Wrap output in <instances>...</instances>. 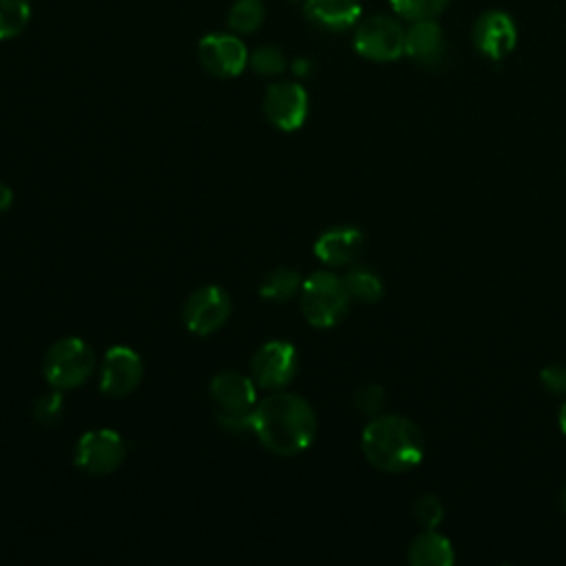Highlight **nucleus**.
Instances as JSON below:
<instances>
[{
	"instance_id": "4468645a",
	"label": "nucleus",
	"mask_w": 566,
	"mask_h": 566,
	"mask_svg": "<svg viewBox=\"0 0 566 566\" xmlns=\"http://www.w3.org/2000/svg\"><path fill=\"white\" fill-rule=\"evenodd\" d=\"M365 245V237L358 228L354 226H336L325 230L316 243H314V254L318 261L332 268H343L352 265Z\"/></svg>"
},
{
	"instance_id": "423d86ee",
	"label": "nucleus",
	"mask_w": 566,
	"mask_h": 566,
	"mask_svg": "<svg viewBox=\"0 0 566 566\" xmlns=\"http://www.w3.org/2000/svg\"><path fill=\"white\" fill-rule=\"evenodd\" d=\"M354 49L371 62H391L405 53V29L391 15H369L358 22Z\"/></svg>"
},
{
	"instance_id": "39448f33",
	"label": "nucleus",
	"mask_w": 566,
	"mask_h": 566,
	"mask_svg": "<svg viewBox=\"0 0 566 566\" xmlns=\"http://www.w3.org/2000/svg\"><path fill=\"white\" fill-rule=\"evenodd\" d=\"M95 363L93 347L84 338L66 336L46 349L42 371L53 389L69 391L88 382L95 371Z\"/></svg>"
},
{
	"instance_id": "a211bd4d",
	"label": "nucleus",
	"mask_w": 566,
	"mask_h": 566,
	"mask_svg": "<svg viewBox=\"0 0 566 566\" xmlns=\"http://www.w3.org/2000/svg\"><path fill=\"white\" fill-rule=\"evenodd\" d=\"M303 279L296 270L292 268H274L270 270L261 285H259V294L265 301H274V303H285L290 298H294L301 292Z\"/></svg>"
},
{
	"instance_id": "dca6fc26",
	"label": "nucleus",
	"mask_w": 566,
	"mask_h": 566,
	"mask_svg": "<svg viewBox=\"0 0 566 566\" xmlns=\"http://www.w3.org/2000/svg\"><path fill=\"white\" fill-rule=\"evenodd\" d=\"M305 15L321 29L345 31L360 20L358 0H307Z\"/></svg>"
},
{
	"instance_id": "9b49d317",
	"label": "nucleus",
	"mask_w": 566,
	"mask_h": 566,
	"mask_svg": "<svg viewBox=\"0 0 566 566\" xmlns=\"http://www.w3.org/2000/svg\"><path fill=\"white\" fill-rule=\"evenodd\" d=\"M307 93L298 82H274L263 97V113L272 126L292 133L298 130L307 117Z\"/></svg>"
},
{
	"instance_id": "20e7f679",
	"label": "nucleus",
	"mask_w": 566,
	"mask_h": 566,
	"mask_svg": "<svg viewBox=\"0 0 566 566\" xmlns=\"http://www.w3.org/2000/svg\"><path fill=\"white\" fill-rule=\"evenodd\" d=\"M301 312L305 321L314 327H334L338 325L352 303V296L345 287L343 276L318 270L303 279L301 285Z\"/></svg>"
},
{
	"instance_id": "b1692460",
	"label": "nucleus",
	"mask_w": 566,
	"mask_h": 566,
	"mask_svg": "<svg viewBox=\"0 0 566 566\" xmlns=\"http://www.w3.org/2000/svg\"><path fill=\"white\" fill-rule=\"evenodd\" d=\"M64 413V398L60 389H53L42 394L33 405V416L40 424H55Z\"/></svg>"
},
{
	"instance_id": "f3484780",
	"label": "nucleus",
	"mask_w": 566,
	"mask_h": 566,
	"mask_svg": "<svg viewBox=\"0 0 566 566\" xmlns=\"http://www.w3.org/2000/svg\"><path fill=\"white\" fill-rule=\"evenodd\" d=\"M407 559L413 566H451L453 546L444 535L436 533L433 528H427L411 539L407 548Z\"/></svg>"
},
{
	"instance_id": "a878e982",
	"label": "nucleus",
	"mask_w": 566,
	"mask_h": 566,
	"mask_svg": "<svg viewBox=\"0 0 566 566\" xmlns=\"http://www.w3.org/2000/svg\"><path fill=\"white\" fill-rule=\"evenodd\" d=\"M385 400H387L385 389H382L380 385H376V382H367V385L358 387L356 394H354V405H356V409H358L360 413L371 416V418L382 411Z\"/></svg>"
},
{
	"instance_id": "6e6552de",
	"label": "nucleus",
	"mask_w": 566,
	"mask_h": 566,
	"mask_svg": "<svg viewBox=\"0 0 566 566\" xmlns=\"http://www.w3.org/2000/svg\"><path fill=\"white\" fill-rule=\"evenodd\" d=\"M298 369L296 347L287 340H268L263 343L252 360H250V376L256 387L265 391L285 389Z\"/></svg>"
},
{
	"instance_id": "bb28decb",
	"label": "nucleus",
	"mask_w": 566,
	"mask_h": 566,
	"mask_svg": "<svg viewBox=\"0 0 566 566\" xmlns=\"http://www.w3.org/2000/svg\"><path fill=\"white\" fill-rule=\"evenodd\" d=\"M539 382L542 387L553 394V396H566V367L564 365H546L539 371Z\"/></svg>"
},
{
	"instance_id": "7c9ffc66",
	"label": "nucleus",
	"mask_w": 566,
	"mask_h": 566,
	"mask_svg": "<svg viewBox=\"0 0 566 566\" xmlns=\"http://www.w3.org/2000/svg\"><path fill=\"white\" fill-rule=\"evenodd\" d=\"M559 504H562V509L566 511V484H564V489H562V493H559Z\"/></svg>"
},
{
	"instance_id": "f03ea898",
	"label": "nucleus",
	"mask_w": 566,
	"mask_h": 566,
	"mask_svg": "<svg viewBox=\"0 0 566 566\" xmlns=\"http://www.w3.org/2000/svg\"><path fill=\"white\" fill-rule=\"evenodd\" d=\"M360 449L369 464L387 473L413 469L424 455V438L420 429L405 416L378 413L360 436Z\"/></svg>"
},
{
	"instance_id": "6ab92c4d",
	"label": "nucleus",
	"mask_w": 566,
	"mask_h": 566,
	"mask_svg": "<svg viewBox=\"0 0 566 566\" xmlns=\"http://www.w3.org/2000/svg\"><path fill=\"white\" fill-rule=\"evenodd\" d=\"M343 281H345V287H347L349 296L360 301V303H376L382 296V281L367 265H352L345 272Z\"/></svg>"
},
{
	"instance_id": "9d476101",
	"label": "nucleus",
	"mask_w": 566,
	"mask_h": 566,
	"mask_svg": "<svg viewBox=\"0 0 566 566\" xmlns=\"http://www.w3.org/2000/svg\"><path fill=\"white\" fill-rule=\"evenodd\" d=\"M144 376V363L139 354L126 345L111 347L99 363V389L111 398H124L133 394Z\"/></svg>"
},
{
	"instance_id": "2f4dec72",
	"label": "nucleus",
	"mask_w": 566,
	"mask_h": 566,
	"mask_svg": "<svg viewBox=\"0 0 566 566\" xmlns=\"http://www.w3.org/2000/svg\"><path fill=\"white\" fill-rule=\"evenodd\" d=\"M294 2H303V4H305V2H307V0H294Z\"/></svg>"
},
{
	"instance_id": "1a4fd4ad",
	"label": "nucleus",
	"mask_w": 566,
	"mask_h": 566,
	"mask_svg": "<svg viewBox=\"0 0 566 566\" xmlns=\"http://www.w3.org/2000/svg\"><path fill=\"white\" fill-rule=\"evenodd\" d=\"M232 314V298L219 285L197 287L184 303V323L197 336H208L226 325Z\"/></svg>"
},
{
	"instance_id": "cd10ccee",
	"label": "nucleus",
	"mask_w": 566,
	"mask_h": 566,
	"mask_svg": "<svg viewBox=\"0 0 566 566\" xmlns=\"http://www.w3.org/2000/svg\"><path fill=\"white\" fill-rule=\"evenodd\" d=\"M13 203V190L0 181V212H7Z\"/></svg>"
},
{
	"instance_id": "c85d7f7f",
	"label": "nucleus",
	"mask_w": 566,
	"mask_h": 566,
	"mask_svg": "<svg viewBox=\"0 0 566 566\" xmlns=\"http://www.w3.org/2000/svg\"><path fill=\"white\" fill-rule=\"evenodd\" d=\"M307 66H310L307 60H296V62L292 64V69H294L296 75H305V73H307Z\"/></svg>"
},
{
	"instance_id": "aec40b11",
	"label": "nucleus",
	"mask_w": 566,
	"mask_h": 566,
	"mask_svg": "<svg viewBox=\"0 0 566 566\" xmlns=\"http://www.w3.org/2000/svg\"><path fill=\"white\" fill-rule=\"evenodd\" d=\"M31 20L29 0H0V40L20 35Z\"/></svg>"
},
{
	"instance_id": "7ed1b4c3",
	"label": "nucleus",
	"mask_w": 566,
	"mask_h": 566,
	"mask_svg": "<svg viewBox=\"0 0 566 566\" xmlns=\"http://www.w3.org/2000/svg\"><path fill=\"white\" fill-rule=\"evenodd\" d=\"M210 398L217 409V420L228 431L252 429L256 398V382L241 371H219L210 382Z\"/></svg>"
},
{
	"instance_id": "c756f323",
	"label": "nucleus",
	"mask_w": 566,
	"mask_h": 566,
	"mask_svg": "<svg viewBox=\"0 0 566 566\" xmlns=\"http://www.w3.org/2000/svg\"><path fill=\"white\" fill-rule=\"evenodd\" d=\"M559 429L566 433V400L559 407Z\"/></svg>"
},
{
	"instance_id": "5701e85b",
	"label": "nucleus",
	"mask_w": 566,
	"mask_h": 566,
	"mask_svg": "<svg viewBox=\"0 0 566 566\" xmlns=\"http://www.w3.org/2000/svg\"><path fill=\"white\" fill-rule=\"evenodd\" d=\"M389 4L400 18L416 22V20H433L440 11H444L449 0H389Z\"/></svg>"
},
{
	"instance_id": "4be33fe9",
	"label": "nucleus",
	"mask_w": 566,
	"mask_h": 566,
	"mask_svg": "<svg viewBox=\"0 0 566 566\" xmlns=\"http://www.w3.org/2000/svg\"><path fill=\"white\" fill-rule=\"evenodd\" d=\"M248 66L259 73V75H265V77H274V75H281L287 66V60L283 55L281 49L272 46V44H263L259 49H254L248 57Z\"/></svg>"
},
{
	"instance_id": "f257e3e1",
	"label": "nucleus",
	"mask_w": 566,
	"mask_h": 566,
	"mask_svg": "<svg viewBox=\"0 0 566 566\" xmlns=\"http://www.w3.org/2000/svg\"><path fill=\"white\" fill-rule=\"evenodd\" d=\"M252 431L274 455H296L316 436V413L312 405L292 391H270L254 407Z\"/></svg>"
},
{
	"instance_id": "393cba45",
	"label": "nucleus",
	"mask_w": 566,
	"mask_h": 566,
	"mask_svg": "<svg viewBox=\"0 0 566 566\" xmlns=\"http://www.w3.org/2000/svg\"><path fill=\"white\" fill-rule=\"evenodd\" d=\"M411 513H413L416 522L422 528H436L442 522V517H444V506H442V502L436 495L427 493V495L416 497V502L411 506Z\"/></svg>"
},
{
	"instance_id": "f8f14e48",
	"label": "nucleus",
	"mask_w": 566,
	"mask_h": 566,
	"mask_svg": "<svg viewBox=\"0 0 566 566\" xmlns=\"http://www.w3.org/2000/svg\"><path fill=\"white\" fill-rule=\"evenodd\" d=\"M201 66L214 77H237L248 66V49L234 33H208L199 40Z\"/></svg>"
},
{
	"instance_id": "412c9836",
	"label": "nucleus",
	"mask_w": 566,
	"mask_h": 566,
	"mask_svg": "<svg viewBox=\"0 0 566 566\" xmlns=\"http://www.w3.org/2000/svg\"><path fill=\"white\" fill-rule=\"evenodd\" d=\"M265 18L261 0H237L228 13V27L234 33H254Z\"/></svg>"
},
{
	"instance_id": "ddd939ff",
	"label": "nucleus",
	"mask_w": 566,
	"mask_h": 566,
	"mask_svg": "<svg viewBox=\"0 0 566 566\" xmlns=\"http://www.w3.org/2000/svg\"><path fill=\"white\" fill-rule=\"evenodd\" d=\"M471 38L475 49L489 57V60H502L506 57L515 42H517V29L515 22L511 20V15H506L504 11L491 9L484 11L471 29Z\"/></svg>"
},
{
	"instance_id": "0eeeda50",
	"label": "nucleus",
	"mask_w": 566,
	"mask_h": 566,
	"mask_svg": "<svg viewBox=\"0 0 566 566\" xmlns=\"http://www.w3.org/2000/svg\"><path fill=\"white\" fill-rule=\"evenodd\" d=\"M126 458V442L113 429H91L75 444V467L88 475H108Z\"/></svg>"
},
{
	"instance_id": "2eb2a0df",
	"label": "nucleus",
	"mask_w": 566,
	"mask_h": 566,
	"mask_svg": "<svg viewBox=\"0 0 566 566\" xmlns=\"http://www.w3.org/2000/svg\"><path fill=\"white\" fill-rule=\"evenodd\" d=\"M405 53L420 66H436L444 57V35L436 20H416L405 31Z\"/></svg>"
}]
</instances>
